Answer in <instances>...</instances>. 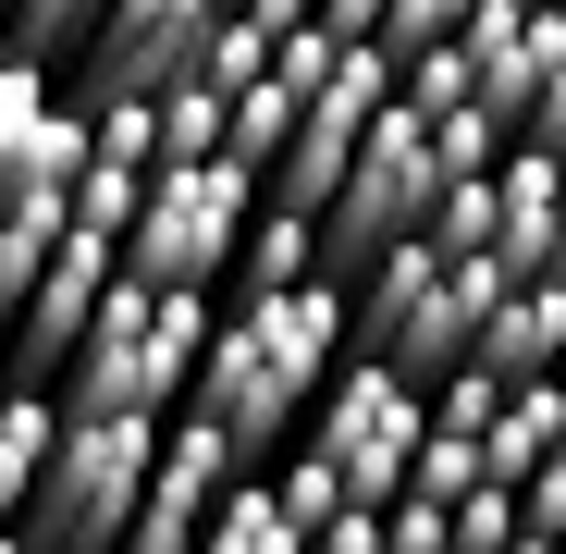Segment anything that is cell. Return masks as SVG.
I'll return each mask as SVG.
<instances>
[{
  "label": "cell",
  "mask_w": 566,
  "mask_h": 554,
  "mask_svg": "<svg viewBox=\"0 0 566 554\" xmlns=\"http://www.w3.org/2000/svg\"><path fill=\"white\" fill-rule=\"evenodd\" d=\"M357 345L345 321V284L333 271H308V284H271V296H234L198 345V369H185V407H198L210 431H234L247 456H283L321 395V369Z\"/></svg>",
  "instance_id": "1"
},
{
  "label": "cell",
  "mask_w": 566,
  "mask_h": 554,
  "mask_svg": "<svg viewBox=\"0 0 566 554\" xmlns=\"http://www.w3.org/2000/svg\"><path fill=\"white\" fill-rule=\"evenodd\" d=\"M210 321H222L210 284H136V271L112 259V284H99V309H86L74 357L50 369L62 419H86V407L172 419V407H185V369H198V345H210Z\"/></svg>",
  "instance_id": "2"
},
{
  "label": "cell",
  "mask_w": 566,
  "mask_h": 554,
  "mask_svg": "<svg viewBox=\"0 0 566 554\" xmlns=\"http://www.w3.org/2000/svg\"><path fill=\"white\" fill-rule=\"evenodd\" d=\"M148 456H160V419H136V407L62 419L50 456H38V481H25V505H13L25 554H112V530L148 493Z\"/></svg>",
  "instance_id": "3"
},
{
  "label": "cell",
  "mask_w": 566,
  "mask_h": 554,
  "mask_svg": "<svg viewBox=\"0 0 566 554\" xmlns=\"http://www.w3.org/2000/svg\"><path fill=\"white\" fill-rule=\"evenodd\" d=\"M247 210H259V173H247L234 148H210V160H160L112 259L136 271V284H210V296H222Z\"/></svg>",
  "instance_id": "4"
},
{
  "label": "cell",
  "mask_w": 566,
  "mask_h": 554,
  "mask_svg": "<svg viewBox=\"0 0 566 554\" xmlns=\"http://www.w3.org/2000/svg\"><path fill=\"white\" fill-rule=\"evenodd\" d=\"M419 383L395 357H369V345H345L333 369H321V395H308V419H296V443L321 456V469L345 481V493H369L382 505L395 481H407V456H419Z\"/></svg>",
  "instance_id": "5"
},
{
  "label": "cell",
  "mask_w": 566,
  "mask_h": 554,
  "mask_svg": "<svg viewBox=\"0 0 566 554\" xmlns=\"http://www.w3.org/2000/svg\"><path fill=\"white\" fill-rule=\"evenodd\" d=\"M431 136H419V112L407 100H382V124L357 136V160H345V185L321 198V271L345 284L357 259H382L395 234H419V210H431Z\"/></svg>",
  "instance_id": "6"
},
{
  "label": "cell",
  "mask_w": 566,
  "mask_h": 554,
  "mask_svg": "<svg viewBox=\"0 0 566 554\" xmlns=\"http://www.w3.org/2000/svg\"><path fill=\"white\" fill-rule=\"evenodd\" d=\"M455 50H468V100L517 136L530 100H542V74L566 62V0H468Z\"/></svg>",
  "instance_id": "7"
},
{
  "label": "cell",
  "mask_w": 566,
  "mask_h": 554,
  "mask_svg": "<svg viewBox=\"0 0 566 554\" xmlns=\"http://www.w3.org/2000/svg\"><path fill=\"white\" fill-rule=\"evenodd\" d=\"M210 13H222V0H99V25H86V100H99V86L160 100L172 74H198Z\"/></svg>",
  "instance_id": "8"
},
{
  "label": "cell",
  "mask_w": 566,
  "mask_h": 554,
  "mask_svg": "<svg viewBox=\"0 0 566 554\" xmlns=\"http://www.w3.org/2000/svg\"><path fill=\"white\" fill-rule=\"evenodd\" d=\"M99 284H112V234H74L62 222L50 271L13 296V369H0V383H50V369L74 357V333H86V309H99Z\"/></svg>",
  "instance_id": "9"
},
{
  "label": "cell",
  "mask_w": 566,
  "mask_h": 554,
  "mask_svg": "<svg viewBox=\"0 0 566 554\" xmlns=\"http://www.w3.org/2000/svg\"><path fill=\"white\" fill-rule=\"evenodd\" d=\"M468 357L505 369V383H530V369H566V284H554V271H517V284L493 296V321L468 333Z\"/></svg>",
  "instance_id": "10"
},
{
  "label": "cell",
  "mask_w": 566,
  "mask_h": 554,
  "mask_svg": "<svg viewBox=\"0 0 566 554\" xmlns=\"http://www.w3.org/2000/svg\"><path fill=\"white\" fill-rule=\"evenodd\" d=\"M554 185H566V148H542V136H505V148H493V259H505V271H542Z\"/></svg>",
  "instance_id": "11"
},
{
  "label": "cell",
  "mask_w": 566,
  "mask_h": 554,
  "mask_svg": "<svg viewBox=\"0 0 566 554\" xmlns=\"http://www.w3.org/2000/svg\"><path fill=\"white\" fill-rule=\"evenodd\" d=\"M308 271H321V210L259 198L247 234H234V271H222V284H234V296H271V284H308Z\"/></svg>",
  "instance_id": "12"
},
{
  "label": "cell",
  "mask_w": 566,
  "mask_h": 554,
  "mask_svg": "<svg viewBox=\"0 0 566 554\" xmlns=\"http://www.w3.org/2000/svg\"><path fill=\"white\" fill-rule=\"evenodd\" d=\"M566 431V369H530V383H505V407L481 419V481H530V456Z\"/></svg>",
  "instance_id": "13"
},
{
  "label": "cell",
  "mask_w": 566,
  "mask_h": 554,
  "mask_svg": "<svg viewBox=\"0 0 566 554\" xmlns=\"http://www.w3.org/2000/svg\"><path fill=\"white\" fill-rule=\"evenodd\" d=\"M198 554H308V530L283 518L271 469H234V481H222V505L198 518Z\"/></svg>",
  "instance_id": "14"
},
{
  "label": "cell",
  "mask_w": 566,
  "mask_h": 554,
  "mask_svg": "<svg viewBox=\"0 0 566 554\" xmlns=\"http://www.w3.org/2000/svg\"><path fill=\"white\" fill-rule=\"evenodd\" d=\"M50 431H62V395H50V383H0V530H13V505H25V481H38Z\"/></svg>",
  "instance_id": "15"
},
{
  "label": "cell",
  "mask_w": 566,
  "mask_h": 554,
  "mask_svg": "<svg viewBox=\"0 0 566 554\" xmlns=\"http://www.w3.org/2000/svg\"><path fill=\"white\" fill-rule=\"evenodd\" d=\"M296 100H308V86H283V74L259 62V74L234 86V112H222V148H234L247 173H271V148H283V136H296Z\"/></svg>",
  "instance_id": "16"
},
{
  "label": "cell",
  "mask_w": 566,
  "mask_h": 554,
  "mask_svg": "<svg viewBox=\"0 0 566 554\" xmlns=\"http://www.w3.org/2000/svg\"><path fill=\"white\" fill-rule=\"evenodd\" d=\"M136 198H148V173H136V160H112L99 136H86V173L62 185V210H74V234H112V247H124V222H136Z\"/></svg>",
  "instance_id": "17"
},
{
  "label": "cell",
  "mask_w": 566,
  "mask_h": 554,
  "mask_svg": "<svg viewBox=\"0 0 566 554\" xmlns=\"http://www.w3.org/2000/svg\"><path fill=\"white\" fill-rule=\"evenodd\" d=\"M148 112H160V160H210V148H222V112H234V100H222L210 74H172Z\"/></svg>",
  "instance_id": "18"
},
{
  "label": "cell",
  "mask_w": 566,
  "mask_h": 554,
  "mask_svg": "<svg viewBox=\"0 0 566 554\" xmlns=\"http://www.w3.org/2000/svg\"><path fill=\"white\" fill-rule=\"evenodd\" d=\"M419 136H431V173H481V160L505 148V124H493L481 100H443V112H419Z\"/></svg>",
  "instance_id": "19"
},
{
  "label": "cell",
  "mask_w": 566,
  "mask_h": 554,
  "mask_svg": "<svg viewBox=\"0 0 566 554\" xmlns=\"http://www.w3.org/2000/svg\"><path fill=\"white\" fill-rule=\"evenodd\" d=\"M455 25H468V0H382V13H369V50L419 62V50H443Z\"/></svg>",
  "instance_id": "20"
},
{
  "label": "cell",
  "mask_w": 566,
  "mask_h": 554,
  "mask_svg": "<svg viewBox=\"0 0 566 554\" xmlns=\"http://www.w3.org/2000/svg\"><path fill=\"white\" fill-rule=\"evenodd\" d=\"M505 530H517V481H468V493L443 505V542H455V554H505Z\"/></svg>",
  "instance_id": "21"
},
{
  "label": "cell",
  "mask_w": 566,
  "mask_h": 554,
  "mask_svg": "<svg viewBox=\"0 0 566 554\" xmlns=\"http://www.w3.org/2000/svg\"><path fill=\"white\" fill-rule=\"evenodd\" d=\"M259 62H271V38H259V25L234 13V0H222V13H210V38H198V74H210V86H222V100H234V86H247Z\"/></svg>",
  "instance_id": "22"
},
{
  "label": "cell",
  "mask_w": 566,
  "mask_h": 554,
  "mask_svg": "<svg viewBox=\"0 0 566 554\" xmlns=\"http://www.w3.org/2000/svg\"><path fill=\"white\" fill-rule=\"evenodd\" d=\"M86 25H99V0H13V50H25V62L86 50Z\"/></svg>",
  "instance_id": "23"
},
{
  "label": "cell",
  "mask_w": 566,
  "mask_h": 554,
  "mask_svg": "<svg viewBox=\"0 0 566 554\" xmlns=\"http://www.w3.org/2000/svg\"><path fill=\"white\" fill-rule=\"evenodd\" d=\"M38 112H50V74H38V62H0V173L25 160V136H38Z\"/></svg>",
  "instance_id": "24"
},
{
  "label": "cell",
  "mask_w": 566,
  "mask_h": 554,
  "mask_svg": "<svg viewBox=\"0 0 566 554\" xmlns=\"http://www.w3.org/2000/svg\"><path fill=\"white\" fill-rule=\"evenodd\" d=\"M382 554H443V505L395 481V493H382Z\"/></svg>",
  "instance_id": "25"
},
{
  "label": "cell",
  "mask_w": 566,
  "mask_h": 554,
  "mask_svg": "<svg viewBox=\"0 0 566 554\" xmlns=\"http://www.w3.org/2000/svg\"><path fill=\"white\" fill-rule=\"evenodd\" d=\"M517 518H530V530H566V431L530 456V481H517Z\"/></svg>",
  "instance_id": "26"
},
{
  "label": "cell",
  "mask_w": 566,
  "mask_h": 554,
  "mask_svg": "<svg viewBox=\"0 0 566 554\" xmlns=\"http://www.w3.org/2000/svg\"><path fill=\"white\" fill-rule=\"evenodd\" d=\"M308 554H382V505H369V493H357V505H333V518L308 530Z\"/></svg>",
  "instance_id": "27"
},
{
  "label": "cell",
  "mask_w": 566,
  "mask_h": 554,
  "mask_svg": "<svg viewBox=\"0 0 566 554\" xmlns=\"http://www.w3.org/2000/svg\"><path fill=\"white\" fill-rule=\"evenodd\" d=\"M234 13H247L259 38H283V25H308V13H321V0H234Z\"/></svg>",
  "instance_id": "28"
},
{
  "label": "cell",
  "mask_w": 566,
  "mask_h": 554,
  "mask_svg": "<svg viewBox=\"0 0 566 554\" xmlns=\"http://www.w3.org/2000/svg\"><path fill=\"white\" fill-rule=\"evenodd\" d=\"M369 13H382V0H321V25H333V38H369Z\"/></svg>",
  "instance_id": "29"
},
{
  "label": "cell",
  "mask_w": 566,
  "mask_h": 554,
  "mask_svg": "<svg viewBox=\"0 0 566 554\" xmlns=\"http://www.w3.org/2000/svg\"><path fill=\"white\" fill-rule=\"evenodd\" d=\"M542 271L566 284V185H554V234H542Z\"/></svg>",
  "instance_id": "30"
},
{
  "label": "cell",
  "mask_w": 566,
  "mask_h": 554,
  "mask_svg": "<svg viewBox=\"0 0 566 554\" xmlns=\"http://www.w3.org/2000/svg\"><path fill=\"white\" fill-rule=\"evenodd\" d=\"M505 554H566V530H530V518H517V530H505Z\"/></svg>",
  "instance_id": "31"
},
{
  "label": "cell",
  "mask_w": 566,
  "mask_h": 554,
  "mask_svg": "<svg viewBox=\"0 0 566 554\" xmlns=\"http://www.w3.org/2000/svg\"><path fill=\"white\" fill-rule=\"evenodd\" d=\"M0 369H13V309H0Z\"/></svg>",
  "instance_id": "32"
},
{
  "label": "cell",
  "mask_w": 566,
  "mask_h": 554,
  "mask_svg": "<svg viewBox=\"0 0 566 554\" xmlns=\"http://www.w3.org/2000/svg\"><path fill=\"white\" fill-rule=\"evenodd\" d=\"M0 62H25V50H13V13H0Z\"/></svg>",
  "instance_id": "33"
},
{
  "label": "cell",
  "mask_w": 566,
  "mask_h": 554,
  "mask_svg": "<svg viewBox=\"0 0 566 554\" xmlns=\"http://www.w3.org/2000/svg\"><path fill=\"white\" fill-rule=\"evenodd\" d=\"M0 554H25V530H0Z\"/></svg>",
  "instance_id": "34"
},
{
  "label": "cell",
  "mask_w": 566,
  "mask_h": 554,
  "mask_svg": "<svg viewBox=\"0 0 566 554\" xmlns=\"http://www.w3.org/2000/svg\"><path fill=\"white\" fill-rule=\"evenodd\" d=\"M0 13H13V0H0Z\"/></svg>",
  "instance_id": "35"
}]
</instances>
